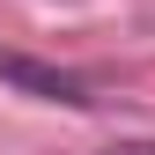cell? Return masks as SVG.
I'll list each match as a JSON object with an SVG mask.
<instances>
[{"label": "cell", "instance_id": "7a4b0ae2", "mask_svg": "<svg viewBox=\"0 0 155 155\" xmlns=\"http://www.w3.org/2000/svg\"><path fill=\"white\" fill-rule=\"evenodd\" d=\"M111 155H155V140H118Z\"/></svg>", "mask_w": 155, "mask_h": 155}, {"label": "cell", "instance_id": "6da1fadb", "mask_svg": "<svg viewBox=\"0 0 155 155\" xmlns=\"http://www.w3.org/2000/svg\"><path fill=\"white\" fill-rule=\"evenodd\" d=\"M0 81H15V89H30V96H45V104H74V111L89 104V89L74 81V74L37 67V59H22V52H0Z\"/></svg>", "mask_w": 155, "mask_h": 155}]
</instances>
